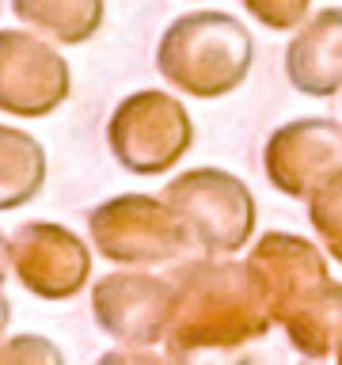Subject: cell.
Wrapping results in <instances>:
<instances>
[{"mask_svg":"<svg viewBox=\"0 0 342 365\" xmlns=\"http://www.w3.org/2000/svg\"><path fill=\"white\" fill-rule=\"evenodd\" d=\"M244 262L296 354L335 358L342 350V282L331 278L323 251L304 236L266 232Z\"/></svg>","mask_w":342,"mask_h":365,"instance_id":"cell-1","label":"cell"},{"mask_svg":"<svg viewBox=\"0 0 342 365\" xmlns=\"http://www.w3.org/2000/svg\"><path fill=\"white\" fill-rule=\"evenodd\" d=\"M171 319L164 335L167 358L202 350H236L274 327L247 262L194 259L171 270Z\"/></svg>","mask_w":342,"mask_h":365,"instance_id":"cell-2","label":"cell"},{"mask_svg":"<svg viewBox=\"0 0 342 365\" xmlns=\"http://www.w3.org/2000/svg\"><path fill=\"white\" fill-rule=\"evenodd\" d=\"M255 42L228 11H190L160 34L156 68L171 88L194 99H221L251 73Z\"/></svg>","mask_w":342,"mask_h":365,"instance_id":"cell-3","label":"cell"},{"mask_svg":"<svg viewBox=\"0 0 342 365\" xmlns=\"http://www.w3.org/2000/svg\"><path fill=\"white\" fill-rule=\"evenodd\" d=\"M164 205L187 236L205 255H232L255 236V194L244 179L221 168H190L167 179Z\"/></svg>","mask_w":342,"mask_h":365,"instance_id":"cell-4","label":"cell"},{"mask_svg":"<svg viewBox=\"0 0 342 365\" xmlns=\"http://www.w3.org/2000/svg\"><path fill=\"white\" fill-rule=\"evenodd\" d=\"M190 141L194 122L187 107L156 88L125 96L107 122L110 156L133 175H164L187 156Z\"/></svg>","mask_w":342,"mask_h":365,"instance_id":"cell-5","label":"cell"},{"mask_svg":"<svg viewBox=\"0 0 342 365\" xmlns=\"http://www.w3.org/2000/svg\"><path fill=\"white\" fill-rule=\"evenodd\" d=\"M88 232L99 255L122 267L171 262L187 244L175 213L152 194H118L99 202L88 217Z\"/></svg>","mask_w":342,"mask_h":365,"instance_id":"cell-6","label":"cell"},{"mask_svg":"<svg viewBox=\"0 0 342 365\" xmlns=\"http://www.w3.org/2000/svg\"><path fill=\"white\" fill-rule=\"evenodd\" d=\"M91 316L114 342L130 350H152L167 335L171 282L145 270H114L91 289Z\"/></svg>","mask_w":342,"mask_h":365,"instance_id":"cell-7","label":"cell"},{"mask_svg":"<svg viewBox=\"0 0 342 365\" xmlns=\"http://www.w3.org/2000/svg\"><path fill=\"white\" fill-rule=\"evenodd\" d=\"M8 267L42 301H68L91 278V251L76 232L53 221H31L8 240Z\"/></svg>","mask_w":342,"mask_h":365,"instance_id":"cell-8","label":"cell"},{"mask_svg":"<svg viewBox=\"0 0 342 365\" xmlns=\"http://www.w3.org/2000/svg\"><path fill=\"white\" fill-rule=\"evenodd\" d=\"M68 61L27 31H0V114L46 118L68 99Z\"/></svg>","mask_w":342,"mask_h":365,"instance_id":"cell-9","label":"cell"},{"mask_svg":"<svg viewBox=\"0 0 342 365\" xmlns=\"http://www.w3.org/2000/svg\"><path fill=\"white\" fill-rule=\"evenodd\" d=\"M262 168L274 190L308 202L342 171V125L335 118H296L270 133Z\"/></svg>","mask_w":342,"mask_h":365,"instance_id":"cell-10","label":"cell"},{"mask_svg":"<svg viewBox=\"0 0 342 365\" xmlns=\"http://www.w3.org/2000/svg\"><path fill=\"white\" fill-rule=\"evenodd\" d=\"M285 76L301 96L327 99L342 91V8L316 11L285 46Z\"/></svg>","mask_w":342,"mask_h":365,"instance_id":"cell-11","label":"cell"},{"mask_svg":"<svg viewBox=\"0 0 342 365\" xmlns=\"http://www.w3.org/2000/svg\"><path fill=\"white\" fill-rule=\"evenodd\" d=\"M11 11L16 19H23V27L61 46H80L103 27L107 4L103 0H11Z\"/></svg>","mask_w":342,"mask_h":365,"instance_id":"cell-12","label":"cell"},{"mask_svg":"<svg viewBox=\"0 0 342 365\" xmlns=\"http://www.w3.org/2000/svg\"><path fill=\"white\" fill-rule=\"evenodd\" d=\"M46 182V148L16 125H0V210L38 198Z\"/></svg>","mask_w":342,"mask_h":365,"instance_id":"cell-13","label":"cell"},{"mask_svg":"<svg viewBox=\"0 0 342 365\" xmlns=\"http://www.w3.org/2000/svg\"><path fill=\"white\" fill-rule=\"evenodd\" d=\"M308 221H312L316 236L323 240L327 255L342 262V171L308 198Z\"/></svg>","mask_w":342,"mask_h":365,"instance_id":"cell-14","label":"cell"},{"mask_svg":"<svg viewBox=\"0 0 342 365\" xmlns=\"http://www.w3.org/2000/svg\"><path fill=\"white\" fill-rule=\"evenodd\" d=\"M244 8L270 31H296L312 8V0H244Z\"/></svg>","mask_w":342,"mask_h":365,"instance_id":"cell-15","label":"cell"},{"mask_svg":"<svg viewBox=\"0 0 342 365\" xmlns=\"http://www.w3.org/2000/svg\"><path fill=\"white\" fill-rule=\"evenodd\" d=\"M0 361H61V350L50 339L38 335H16L0 342Z\"/></svg>","mask_w":342,"mask_h":365,"instance_id":"cell-16","label":"cell"},{"mask_svg":"<svg viewBox=\"0 0 342 365\" xmlns=\"http://www.w3.org/2000/svg\"><path fill=\"white\" fill-rule=\"evenodd\" d=\"M8 319H11V308H8L4 289H0V339H4V331H8Z\"/></svg>","mask_w":342,"mask_h":365,"instance_id":"cell-17","label":"cell"},{"mask_svg":"<svg viewBox=\"0 0 342 365\" xmlns=\"http://www.w3.org/2000/svg\"><path fill=\"white\" fill-rule=\"evenodd\" d=\"M4 274H8V240L0 236V282H4Z\"/></svg>","mask_w":342,"mask_h":365,"instance_id":"cell-18","label":"cell"},{"mask_svg":"<svg viewBox=\"0 0 342 365\" xmlns=\"http://www.w3.org/2000/svg\"><path fill=\"white\" fill-rule=\"evenodd\" d=\"M335 358H338V361H342V350H338V354H335Z\"/></svg>","mask_w":342,"mask_h":365,"instance_id":"cell-19","label":"cell"}]
</instances>
